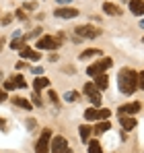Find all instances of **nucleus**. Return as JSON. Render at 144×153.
<instances>
[{
  "instance_id": "1a4fd4ad",
  "label": "nucleus",
  "mask_w": 144,
  "mask_h": 153,
  "mask_svg": "<svg viewBox=\"0 0 144 153\" xmlns=\"http://www.w3.org/2000/svg\"><path fill=\"white\" fill-rule=\"evenodd\" d=\"M142 110V105L138 102H132V103H126L120 108V116H132V114H138Z\"/></svg>"
},
{
  "instance_id": "c756f323",
  "label": "nucleus",
  "mask_w": 144,
  "mask_h": 153,
  "mask_svg": "<svg viewBox=\"0 0 144 153\" xmlns=\"http://www.w3.org/2000/svg\"><path fill=\"white\" fill-rule=\"evenodd\" d=\"M0 102H6V91L0 89Z\"/></svg>"
},
{
  "instance_id": "aec40b11",
  "label": "nucleus",
  "mask_w": 144,
  "mask_h": 153,
  "mask_svg": "<svg viewBox=\"0 0 144 153\" xmlns=\"http://www.w3.org/2000/svg\"><path fill=\"white\" fill-rule=\"evenodd\" d=\"M12 103H17L19 108H25V110H31V108H33V103H29L27 100H23V97H15Z\"/></svg>"
},
{
  "instance_id": "bb28decb",
  "label": "nucleus",
  "mask_w": 144,
  "mask_h": 153,
  "mask_svg": "<svg viewBox=\"0 0 144 153\" xmlns=\"http://www.w3.org/2000/svg\"><path fill=\"white\" fill-rule=\"evenodd\" d=\"M33 105H41V97H39V93H33Z\"/></svg>"
},
{
  "instance_id": "7ed1b4c3",
  "label": "nucleus",
  "mask_w": 144,
  "mask_h": 153,
  "mask_svg": "<svg viewBox=\"0 0 144 153\" xmlns=\"http://www.w3.org/2000/svg\"><path fill=\"white\" fill-rule=\"evenodd\" d=\"M74 33H76V37H80V39H91V37H99L101 35V29H97L93 25H78L74 29Z\"/></svg>"
},
{
  "instance_id": "2f4dec72",
  "label": "nucleus",
  "mask_w": 144,
  "mask_h": 153,
  "mask_svg": "<svg viewBox=\"0 0 144 153\" xmlns=\"http://www.w3.org/2000/svg\"><path fill=\"white\" fill-rule=\"evenodd\" d=\"M0 128H2V130H6V122H4V118H0Z\"/></svg>"
},
{
  "instance_id": "39448f33",
  "label": "nucleus",
  "mask_w": 144,
  "mask_h": 153,
  "mask_svg": "<svg viewBox=\"0 0 144 153\" xmlns=\"http://www.w3.org/2000/svg\"><path fill=\"white\" fill-rule=\"evenodd\" d=\"M49 153H72L70 147H68V141L64 137H54L51 143H49Z\"/></svg>"
},
{
  "instance_id": "ddd939ff",
  "label": "nucleus",
  "mask_w": 144,
  "mask_h": 153,
  "mask_svg": "<svg viewBox=\"0 0 144 153\" xmlns=\"http://www.w3.org/2000/svg\"><path fill=\"white\" fill-rule=\"evenodd\" d=\"M103 10H105L107 15H113V17H120L121 15V8L118 4H111V2H105V4H103Z\"/></svg>"
},
{
  "instance_id": "cd10ccee",
  "label": "nucleus",
  "mask_w": 144,
  "mask_h": 153,
  "mask_svg": "<svg viewBox=\"0 0 144 153\" xmlns=\"http://www.w3.org/2000/svg\"><path fill=\"white\" fill-rule=\"evenodd\" d=\"M138 87H142V89H144V71L138 75Z\"/></svg>"
},
{
  "instance_id": "423d86ee",
  "label": "nucleus",
  "mask_w": 144,
  "mask_h": 153,
  "mask_svg": "<svg viewBox=\"0 0 144 153\" xmlns=\"http://www.w3.org/2000/svg\"><path fill=\"white\" fill-rule=\"evenodd\" d=\"M109 116H111L109 110H95V108H89V110L84 112V118H87V120H107Z\"/></svg>"
},
{
  "instance_id": "393cba45",
  "label": "nucleus",
  "mask_w": 144,
  "mask_h": 153,
  "mask_svg": "<svg viewBox=\"0 0 144 153\" xmlns=\"http://www.w3.org/2000/svg\"><path fill=\"white\" fill-rule=\"evenodd\" d=\"M48 95H49V100H51L54 103H60V97H58V93H56V91H49Z\"/></svg>"
},
{
  "instance_id": "4be33fe9",
  "label": "nucleus",
  "mask_w": 144,
  "mask_h": 153,
  "mask_svg": "<svg viewBox=\"0 0 144 153\" xmlns=\"http://www.w3.org/2000/svg\"><path fill=\"white\" fill-rule=\"evenodd\" d=\"M89 153H103L99 141H89Z\"/></svg>"
},
{
  "instance_id": "20e7f679",
  "label": "nucleus",
  "mask_w": 144,
  "mask_h": 153,
  "mask_svg": "<svg viewBox=\"0 0 144 153\" xmlns=\"http://www.w3.org/2000/svg\"><path fill=\"white\" fill-rule=\"evenodd\" d=\"M49 143H51V130L46 128L35 145V153H49Z\"/></svg>"
},
{
  "instance_id": "c85d7f7f",
  "label": "nucleus",
  "mask_w": 144,
  "mask_h": 153,
  "mask_svg": "<svg viewBox=\"0 0 144 153\" xmlns=\"http://www.w3.org/2000/svg\"><path fill=\"white\" fill-rule=\"evenodd\" d=\"M17 17H19L21 21H27V13H25V10H17Z\"/></svg>"
},
{
  "instance_id": "dca6fc26",
  "label": "nucleus",
  "mask_w": 144,
  "mask_h": 153,
  "mask_svg": "<svg viewBox=\"0 0 144 153\" xmlns=\"http://www.w3.org/2000/svg\"><path fill=\"white\" fill-rule=\"evenodd\" d=\"M107 85H109V79H107V75H99V76H95V87L99 89V91L107 89Z\"/></svg>"
},
{
  "instance_id": "b1692460",
  "label": "nucleus",
  "mask_w": 144,
  "mask_h": 153,
  "mask_svg": "<svg viewBox=\"0 0 144 153\" xmlns=\"http://www.w3.org/2000/svg\"><path fill=\"white\" fill-rule=\"evenodd\" d=\"M64 100H66V102H76V100H78V93H76V91H68V93L64 95Z\"/></svg>"
},
{
  "instance_id": "f257e3e1",
  "label": "nucleus",
  "mask_w": 144,
  "mask_h": 153,
  "mask_svg": "<svg viewBox=\"0 0 144 153\" xmlns=\"http://www.w3.org/2000/svg\"><path fill=\"white\" fill-rule=\"evenodd\" d=\"M118 85H120L121 93L132 95V93L138 89V75H136V71H132V68H121L120 76H118Z\"/></svg>"
},
{
  "instance_id": "7c9ffc66",
  "label": "nucleus",
  "mask_w": 144,
  "mask_h": 153,
  "mask_svg": "<svg viewBox=\"0 0 144 153\" xmlns=\"http://www.w3.org/2000/svg\"><path fill=\"white\" fill-rule=\"evenodd\" d=\"M25 8H27V10H33V8H35V4H33V2H29V4H25Z\"/></svg>"
},
{
  "instance_id": "5701e85b",
  "label": "nucleus",
  "mask_w": 144,
  "mask_h": 153,
  "mask_svg": "<svg viewBox=\"0 0 144 153\" xmlns=\"http://www.w3.org/2000/svg\"><path fill=\"white\" fill-rule=\"evenodd\" d=\"M25 42H27V37H19L10 44V48H25Z\"/></svg>"
},
{
  "instance_id": "f03ea898",
  "label": "nucleus",
  "mask_w": 144,
  "mask_h": 153,
  "mask_svg": "<svg viewBox=\"0 0 144 153\" xmlns=\"http://www.w3.org/2000/svg\"><path fill=\"white\" fill-rule=\"evenodd\" d=\"M111 64H113V60L111 58H101L99 62H95V64H91L89 68H87V75L89 76H99V75H105V71H109L111 68Z\"/></svg>"
},
{
  "instance_id": "a211bd4d",
  "label": "nucleus",
  "mask_w": 144,
  "mask_h": 153,
  "mask_svg": "<svg viewBox=\"0 0 144 153\" xmlns=\"http://www.w3.org/2000/svg\"><path fill=\"white\" fill-rule=\"evenodd\" d=\"M12 83H15V87H17V89H25V87H27V81L23 79V75L12 76Z\"/></svg>"
},
{
  "instance_id": "0eeeda50",
  "label": "nucleus",
  "mask_w": 144,
  "mask_h": 153,
  "mask_svg": "<svg viewBox=\"0 0 144 153\" xmlns=\"http://www.w3.org/2000/svg\"><path fill=\"white\" fill-rule=\"evenodd\" d=\"M58 44H60V42H58L56 37H51V35H43V37L37 39V48H39V50H56Z\"/></svg>"
},
{
  "instance_id": "473e14b6",
  "label": "nucleus",
  "mask_w": 144,
  "mask_h": 153,
  "mask_svg": "<svg viewBox=\"0 0 144 153\" xmlns=\"http://www.w3.org/2000/svg\"><path fill=\"white\" fill-rule=\"evenodd\" d=\"M2 46H4V37H0V50H2Z\"/></svg>"
},
{
  "instance_id": "2eb2a0df",
  "label": "nucleus",
  "mask_w": 144,
  "mask_h": 153,
  "mask_svg": "<svg viewBox=\"0 0 144 153\" xmlns=\"http://www.w3.org/2000/svg\"><path fill=\"white\" fill-rule=\"evenodd\" d=\"M78 130H80V141L89 143V141H91V134H93V128L89 126V124H82V126L78 128Z\"/></svg>"
},
{
  "instance_id": "412c9836",
  "label": "nucleus",
  "mask_w": 144,
  "mask_h": 153,
  "mask_svg": "<svg viewBox=\"0 0 144 153\" xmlns=\"http://www.w3.org/2000/svg\"><path fill=\"white\" fill-rule=\"evenodd\" d=\"M99 54H103V52L101 50H84L82 54H80V58L87 60V58H93V56H99Z\"/></svg>"
},
{
  "instance_id": "f3484780",
  "label": "nucleus",
  "mask_w": 144,
  "mask_h": 153,
  "mask_svg": "<svg viewBox=\"0 0 144 153\" xmlns=\"http://www.w3.org/2000/svg\"><path fill=\"white\" fill-rule=\"evenodd\" d=\"M43 87H49V81L46 79V76H37V79H35V83H33V89H35V93H39Z\"/></svg>"
},
{
  "instance_id": "f8f14e48",
  "label": "nucleus",
  "mask_w": 144,
  "mask_h": 153,
  "mask_svg": "<svg viewBox=\"0 0 144 153\" xmlns=\"http://www.w3.org/2000/svg\"><path fill=\"white\" fill-rule=\"evenodd\" d=\"M130 10L134 15H144V0H130Z\"/></svg>"
},
{
  "instance_id": "6ab92c4d",
  "label": "nucleus",
  "mask_w": 144,
  "mask_h": 153,
  "mask_svg": "<svg viewBox=\"0 0 144 153\" xmlns=\"http://www.w3.org/2000/svg\"><path fill=\"white\" fill-rule=\"evenodd\" d=\"M111 128V124H109V120H103V122H99L95 126V132L97 134H101V132H105V130H109Z\"/></svg>"
},
{
  "instance_id": "6e6552de",
  "label": "nucleus",
  "mask_w": 144,
  "mask_h": 153,
  "mask_svg": "<svg viewBox=\"0 0 144 153\" xmlns=\"http://www.w3.org/2000/svg\"><path fill=\"white\" fill-rule=\"evenodd\" d=\"M84 93L89 95V100L93 102V105H99L101 103V93H99V89L95 87V83H87L84 85Z\"/></svg>"
},
{
  "instance_id": "4468645a",
  "label": "nucleus",
  "mask_w": 144,
  "mask_h": 153,
  "mask_svg": "<svg viewBox=\"0 0 144 153\" xmlns=\"http://www.w3.org/2000/svg\"><path fill=\"white\" fill-rule=\"evenodd\" d=\"M120 122H121V128H123V130H132V128H136V120H134L132 116H121Z\"/></svg>"
},
{
  "instance_id": "a878e982",
  "label": "nucleus",
  "mask_w": 144,
  "mask_h": 153,
  "mask_svg": "<svg viewBox=\"0 0 144 153\" xmlns=\"http://www.w3.org/2000/svg\"><path fill=\"white\" fill-rule=\"evenodd\" d=\"M10 19H12V15L8 13V15H4V17H2V21H0V23H2V25H8V23H10Z\"/></svg>"
},
{
  "instance_id": "9d476101",
  "label": "nucleus",
  "mask_w": 144,
  "mask_h": 153,
  "mask_svg": "<svg viewBox=\"0 0 144 153\" xmlns=\"http://www.w3.org/2000/svg\"><path fill=\"white\" fill-rule=\"evenodd\" d=\"M54 15L60 17V19H74V17L78 15V10H76V8H70V6H64V8H56Z\"/></svg>"
},
{
  "instance_id": "9b49d317",
  "label": "nucleus",
  "mask_w": 144,
  "mask_h": 153,
  "mask_svg": "<svg viewBox=\"0 0 144 153\" xmlns=\"http://www.w3.org/2000/svg\"><path fill=\"white\" fill-rule=\"evenodd\" d=\"M21 56H23L25 60H33V62H37L39 58H41V54H37L35 50H31V48H21Z\"/></svg>"
}]
</instances>
